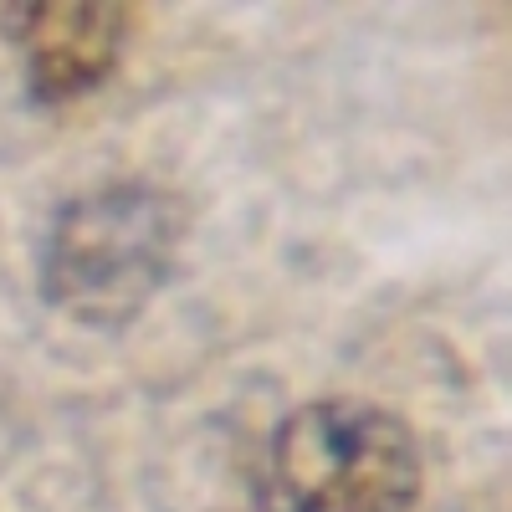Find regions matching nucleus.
<instances>
[{
	"mask_svg": "<svg viewBox=\"0 0 512 512\" xmlns=\"http://www.w3.org/2000/svg\"><path fill=\"white\" fill-rule=\"evenodd\" d=\"M256 492L267 512H410L420 451L390 410L318 400L272 431Z\"/></svg>",
	"mask_w": 512,
	"mask_h": 512,
	"instance_id": "nucleus-1",
	"label": "nucleus"
},
{
	"mask_svg": "<svg viewBox=\"0 0 512 512\" xmlns=\"http://www.w3.org/2000/svg\"><path fill=\"white\" fill-rule=\"evenodd\" d=\"M180 231V205L149 185L93 190L52 221L41 292L82 323H128L164 287Z\"/></svg>",
	"mask_w": 512,
	"mask_h": 512,
	"instance_id": "nucleus-2",
	"label": "nucleus"
},
{
	"mask_svg": "<svg viewBox=\"0 0 512 512\" xmlns=\"http://www.w3.org/2000/svg\"><path fill=\"white\" fill-rule=\"evenodd\" d=\"M128 16L118 6H26L16 41L36 98H77L113 72Z\"/></svg>",
	"mask_w": 512,
	"mask_h": 512,
	"instance_id": "nucleus-3",
	"label": "nucleus"
}]
</instances>
